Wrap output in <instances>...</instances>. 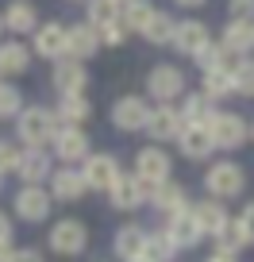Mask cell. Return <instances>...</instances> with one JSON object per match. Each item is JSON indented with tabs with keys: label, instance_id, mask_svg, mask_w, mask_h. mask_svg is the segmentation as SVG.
<instances>
[{
	"label": "cell",
	"instance_id": "1",
	"mask_svg": "<svg viewBox=\"0 0 254 262\" xmlns=\"http://www.w3.org/2000/svg\"><path fill=\"white\" fill-rule=\"evenodd\" d=\"M16 131H19V143H24L27 150L47 147V143L54 139V131H58V116L47 112V108H24V112L16 116Z\"/></svg>",
	"mask_w": 254,
	"mask_h": 262
},
{
	"label": "cell",
	"instance_id": "2",
	"mask_svg": "<svg viewBox=\"0 0 254 262\" xmlns=\"http://www.w3.org/2000/svg\"><path fill=\"white\" fill-rule=\"evenodd\" d=\"M204 185H208V193H212L216 201H231V196L243 193L246 173H243V166H239V162H216L212 170L204 173Z\"/></svg>",
	"mask_w": 254,
	"mask_h": 262
},
{
	"label": "cell",
	"instance_id": "3",
	"mask_svg": "<svg viewBox=\"0 0 254 262\" xmlns=\"http://www.w3.org/2000/svg\"><path fill=\"white\" fill-rule=\"evenodd\" d=\"M208 131H212V139H216L220 150L243 147L246 135H250V131H246V120L235 116V112H212V116H208Z\"/></svg>",
	"mask_w": 254,
	"mask_h": 262
},
{
	"label": "cell",
	"instance_id": "4",
	"mask_svg": "<svg viewBox=\"0 0 254 262\" xmlns=\"http://www.w3.org/2000/svg\"><path fill=\"white\" fill-rule=\"evenodd\" d=\"M147 196H150V185L139 173H120V178L112 181V189H108V201H112V208H120V212H135Z\"/></svg>",
	"mask_w": 254,
	"mask_h": 262
},
{
	"label": "cell",
	"instance_id": "5",
	"mask_svg": "<svg viewBox=\"0 0 254 262\" xmlns=\"http://www.w3.org/2000/svg\"><path fill=\"white\" fill-rule=\"evenodd\" d=\"M147 89H150L154 100L170 104V100H177L181 93H185V74H181L177 66H154L147 74Z\"/></svg>",
	"mask_w": 254,
	"mask_h": 262
},
{
	"label": "cell",
	"instance_id": "6",
	"mask_svg": "<svg viewBox=\"0 0 254 262\" xmlns=\"http://www.w3.org/2000/svg\"><path fill=\"white\" fill-rule=\"evenodd\" d=\"M50 147H54V155L62 158V162H85V158H89V139H85V131L74 127V123H58Z\"/></svg>",
	"mask_w": 254,
	"mask_h": 262
},
{
	"label": "cell",
	"instance_id": "7",
	"mask_svg": "<svg viewBox=\"0 0 254 262\" xmlns=\"http://www.w3.org/2000/svg\"><path fill=\"white\" fill-rule=\"evenodd\" d=\"M112 123L120 131H147L150 123V104L143 97H120L112 104Z\"/></svg>",
	"mask_w": 254,
	"mask_h": 262
},
{
	"label": "cell",
	"instance_id": "8",
	"mask_svg": "<svg viewBox=\"0 0 254 262\" xmlns=\"http://www.w3.org/2000/svg\"><path fill=\"white\" fill-rule=\"evenodd\" d=\"M50 201H54V196H50L42 185H24V189L16 193V212H19V220L42 224V220L50 216Z\"/></svg>",
	"mask_w": 254,
	"mask_h": 262
},
{
	"label": "cell",
	"instance_id": "9",
	"mask_svg": "<svg viewBox=\"0 0 254 262\" xmlns=\"http://www.w3.org/2000/svg\"><path fill=\"white\" fill-rule=\"evenodd\" d=\"M85 243H89V231H85L81 220H62L50 228V247L58 254H81Z\"/></svg>",
	"mask_w": 254,
	"mask_h": 262
},
{
	"label": "cell",
	"instance_id": "10",
	"mask_svg": "<svg viewBox=\"0 0 254 262\" xmlns=\"http://www.w3.org/2000/svg\"><path fill=\"white\" fill-rule=\"evenodd\" d=\"M100 47V31L93 24H70L66 27V58H77V62H85V58H93Z\"/></svg>",
	"mask_w": 254,
	"mask_h": 262
},
{
	"label": "cell",
	"instance_id": "11",
	"mask_svg": "<svg viewBox=\"0 0 254 262\" xmlns=\"http://www.w3.org/2000/svg\"><path fill=\"white\" fill-rule=\"evenodd\" d=\"M166 231H170V239L177 243V251H181V247H185V251H189V247H197L200 235H204V231H200V224H197V216H193V205L181 208V212H173Z\"/></svg>",
	"mask_w": 254,
	"mask_h": 262
},
{
	"label": "cell",
	"instance_id": "12",
	"mask_svg": "<svg viewBox=\"0 0 254 262\" xmlns=\"http://www.w3.org/2000/svg\"><path fill=\"white\" fill-rule=\"evenodd\" d=\"M181 127H185V120H181V108H173V104H158L154 112H150V123H147V131L154 135L158 143L177 139Z\"/></svg>",
	"mask_w": 254,
	"mask_h": 262
},
{
	"label": "cell",
	"instance_id": "13",
	"mask_svg": "<svg viewBox=\"0 0 254 262\" xmlns=\"http://www.w3.org/2000/svg\"><path fill=\"white\" fill-rule=\"evenodd\" d=\"M85 189H89V181H85L81 170H58L54 178H50V196H54V201H66V205L81 201Z\"/></svg>",
	"mask_w": 254,
	"mask_h": 262
},
{
	"label": "cell",
	"instance_id": "14",
	"mask_svg": "<svg viewBox=\"0 0 254 262\" xmlns=\"http://www.w3.org/2000/svg\"><path fill=\"white\" fill-rule=\"evenodd\" d=\"M85 181H89V189H112V181L120 178V166H116L112 155H89L81 166Z\"/></svg>",
	"mask_w": 254,
	"mask_h": 262
},
{
	"label": "cell",
	"instance_id": "15",
	"mask_svg": "<svg viewBox=\"0 0 254 262\" xmlns=\"http://www.w3.org/2000/svg\"><path fill=\"white\" fill-rule=\"evenodd\" d=\"M135 173H139L150 189H154L158 181H166V178H170V158H166V150H154V147L139 150V158H135Z\"/></svg>",
	"mask_w": 254,
	"mask_h": 262
},
{
	"label": "cell",
	"instance_id": "16",
	"mask_svg": "<svg viewBox=\"0 0 254 262\" xmlns=\"http://www.w3.org/2000/svg\"><path fill=\"white\" fill-rule=\"evenodd\" d=\"M35 54L39 58H66V27L62 24H42L35 27Z\"/></svg>",
	"mask_w": 254,
	"mask_h": 262
},
{
	"label": "cell",
	"instance_id": "17",
	"mask_svg": "<svg viewBox=\"0 0 254 262\" xmlns=\"http://www.w3.org/2000/svg\"><path fill=\"white\" fill-rule=\"evenodd\" d=\"M173 47H177L181 54L197 58L200 50L208 47V27L200 24V19H185V24H177V31H173Z\"/></svg>",
	"mask_w": 254,
	"mask_h": 262
},
{
	"label": "cell",
	"instance_id": "18",
	"mask_svg": "<svg viewBox=\"0 0 254 262\" xmlns=\"http://www.w3.org/2000/svg\"><path fill=\"white\" fill-rule=\"evenodd\" d=\"M85 81H89L85 62H77V58H58V66H54V89L58 93H81Z\"/></svg>",
	"mask_w": 254,
	"mask_h": 262
},
{
	"label": "cell",
	"instance_id": "19",
	"mask_svg": "<svg viewBox=\"0 0 254 262\" xmlns=\"http://www.w3.org/2000/svg\"><path fill=\"white\" fill-rule=\"evenodd\" d=\"M177 143H181V150H185L189 158H204L208 150L216 147L208 123H185V127H181V135H177Z\"/></svg>",
	"mask_w": 254,
	"mask_h": 262
},
{
	"label": "cell",
	"instance_id": "20",
	"mask_svg": "<svg viewBox=\"0 0 254 262\" xmlns=\"http://www.w3.org/2000/svg\"><path fill=\"white\" fill-rule=\"evenodd\" d=\"M223 47L231 50V54L246 58L254 50V19H231L227 27H223Z\"/></svg>",
	"mask_w": 254,
	"mask_h": 262
},
{
	"label": "cell",
	"instance_id": "21",
	"mask_svg": "<svg viewBox=\"0 0 254 262\" xmlns=\"http://www.w3.org/2000/svg\"><path fill=\"white\" fill-rule=\"evenodd\" d=\"M150 201H154V208L158 212H181V208H189V196H185V189L177 185V181H158L154 189H150Z\"/></svg>",
	"mask_w": 254,
	"mask_h": 262
},
{
	"label": "cell",
	"instance_id": "22",
	"mask_svg": "<svg viewBox=\"0 0 254 262\" xmlns=\"http://www.w3.org/2000/svg\"><path fill=\"white\" fill-rule=\"evenodd\" d=\"M116 258H123V262H135L143 254V247H147V231L139 228V224H127V228H120L116 231Z\"/></svg>",
	"mask_w": 254,
	"mask_h": 262
},
{
	"label": "cell",
	"instance_id": "23",
	"mask_svg": "<svg viewBox=\"0 0 254 262\" xmlns=\"http://www.w3.org/2000/svg\"><path fill=\"white\" fill-rule=\"evenodd\" d=\"M58 120L62 123H74V127H81L85 120L93 116V104L85 100V93H62V100H58Z\"/></svg>",
	"mask_w": 254,
	"mask_h": 262
},
{
	"label": "cell",
	"instance_id": "24",
	"mask_svg": "<svg viewBox=\"0 0 254 262\" xmlns=\"http://www.w3.org/2000/svg\"><path fill=\"white\" fill-rule=\"evenodd\" d=\"M193 216H197V224H200V231L204 235H216V231L223 228V224L231 220L227 216V208L216 201V196H208V201H200V205H193Z\"/></svg>",
	"mask_w": 254,
	"mask_h": 262
},
{
	"label": "cell",
	"instance_id": "25",
	"mask_svg": "<svg viewBox=\"0 0 254 262\" xmlns=\"http://www.w3.org/2000/svg\"><path fill=\"white\" fill-rule=\"evenodd\" d=\"M16 173L27 181V185H39V181H47V178H50V158H47V150H42V147L24 150V162H19Z\"/></svg>",
	"mask_w": 254,
	"mask_h": 262
},
{
	"label": "cell",
	"instance_id": "26",
	"mask_svg": "<svg viewBox=\"0 0 254 262\" xmlns=\"http://www.w3.org/2000/svg\"><path fill=\"white\" fill-rule=\"evenodd\" d=\"M4 27L16 31V35H27V31L39 27V16H35V8L27 4V0H12L8 12H4Z\"/></svg>",
	"mask_w": 254,
	"mask_h": 262
},
{
	"label": "cell",
	"instance_id": "27",
	"mask_svg": "<svg viewBox=\"0 0 254 262\" xmlns=\"http://www.w3.org/2000/svg\"><path fill=\"white\" fill-rule=\"evenodd\" d=\"M31 66V50L24 42H0V74H24Z\"/></svg>",
	"mask_w": 254,
	"mask_h": 262
},
{
	"label": "cell",
	"instance_id": "28",
	"mask_svg": "<svg viewBox=\"0 0 254 262\" xmlns=\"http://www.w3.org/2000/svg\"><path fill=\"white\" fill-rule=\"evenodd\" d=\"M173 31H177V24H173L166 12H154V16H150V24L143 27V39L154 42V47H166V42H173Z\"/></svg>",
	"mask_w": 254,
	"mask_h": 262
},
{
	"label": "cell",
	"instance_id": "29",
	"mask_svg": "<svg viewBox=\"0 0 254 262\" xmlns=\"http://www.w3.org/2000/svg\"><path fill=\"white\" fill-rule=\"evenodd\" d=\"M173 254H177V243L170 239V231H154V235H147L143 258H150V262H170Z\"/></svg>",
	"mask_w": 254,
	"mask_h": 262
},
{
	"label": "cell",
	"instance_id": "30",
	"mask_svg": "<svg viewBox=\"0 0 254 262\" xmlns=\"http://www.w3.org/2000/svg\"><path fill=\"white\" fill-rule=\"evenodd\" d=\"M227 93H235L231 70H204V97L208 100H223Z\"/></svg>",
	"mask_w": 254,
	"mask_h": 262
},
{
	"label": "cell",
	"instance_id": "31",
	"mask_svg": "<svg viewBox=\"0 0 254 262\" xmlns=\"http://www.w3.org/2000/svg\"><path fill=\"white\" fill-rule=\"evenodd\" d=\"M216 243H220V251H243L250 239H246V231H243V220H227L220 231H216Z\"/></svg>",
	"mask_w": 254,
	"mask_h": 262
},
{
	"label": "cell",
	"instance_id": "32",
	"mask_svg": "<svg viewBox=\"0 0 254 262\" xmlns=\"http://www.w3.org/2000/svg\"><path fill=\"white\" fill-rule=\"evenodd\" d=\"M197 62H200V70H235V62H231V50L223 47H216V42H208L204 50L197 54Z\"/></svg>",
	"mask_w": 254,
	"mask_h": 262
},
{
	"label": "cell",
	"instance_id": "33",
	"mask_svg": "<svg viewBox=\"0 0 254 262\" xmlns=\"http://www.w3.org/2000/svg\"><path fill=\"white\" fill-rule=\"evenodd\" d=\"M150 16H154V8H150L147 0H127V4H123V12H120L123 27H135V31H143V27L150 24Z\"/></svg>",
	"mask_w": 254,
	"mask_h": 262
},
{
	"label": "cell",
	"instance_id": "34",
	"mask_svg": "<svg viewBox=\"0 0 254 262\" xmlns=\"http://www.w3.org/2000/svg\"><path fill=\"white\" fill-rule=\"evenodd\" d=\"M208 116H212V100H208L204 93L185 97V104H181V120L185 123H208Z\"/></svg>",
	"mask_w": 254,
	"mask_h": 262
},
{
	"label": "cell",
	"instance_id": "35",
	"mask_svg": "<svg viewBox=\"0 0 254 262\" xmlns=\"http://www.w3.org/2000/svg\"><path fill=\"white\" fill-rule=\"evenodd\" d=\"M231 77H235L239 97H254V58H239L235 70H231Z\"/></svg>",
	"mask_w": 254,
	"mask_h": 262
},
{
	"label": "cell",
	"instance_id": "36",
	"mask_svg": "<svg viewBox=\"0 0 254 262\" xmlns=\"http://www.w3.org/2000/svg\"><path fill=\"white\" fill-rule=\"evenodd\" d=\"M120 19V4L116 0H89V24L93 27H104Z\"/></svg>",
	"mask_w": 254,
	"mask_h": 262
},
{
	"label": "cell",
	"instance_id": "37",
	"mask_svg": "<svg viewBox=\"0 0 254 262\" xmlns=\"http://www.w3.org/2000/svg\"><path fill=\"white\" fill-rule=\"evenodd\" d=\"M24 112V97L16 85H0V120H16Z\"/></svg>",
	"mask_w": 254,
	"mask_h": 262
},
{
	"label": "cell",
	"instance_id": "38",
	"mask_svg": "<svg viewBox=\"0 0 254 262\" xmlns=\"http://www.w3.org/2000/svg\"><path fill=\"white\" fill-rule=\"evenodd\" d=\"M19 162H24V150L12 139H0V173H16Z\"/></svg>",
	"mask_w": 254,
	"mask_h": 262
},
{
	"label": "cell",
	"instance_id": "39",
	"mask_svg": "<svg viewBox=\"0 0 254 262\" xmlns=\"http://www.w3.org/2000/svg\"><path fill=\"white\" fill-rule=\"evenodd\" d=\"M100 31V42H108V47H120L123 39H127V27H123V19H116V24H104L97 27Z\"/></svg>",
	"mask_w": 254,
	"mask_h": 262
},
{
	"label": "cell",
	"instance_id": "40",
	"mask_svg": "<svg viewBox=\"0 0 254 262\" xmlns=\"http://www.w3.org/2000/svg\"><path fill=\"white\" fill-rule=\"evenodd\" d=\"M231 19H254V0H231Z\"/></svg>",
	"mask_w": 254,
	"mask_h": 262
},
{
	"label": "cell",
	"instance_id": "41",
	"mask_svg": "<svg viewBox=\"0 0 254 262\" xmlns=\"http://www.w3.org/2000/svg\"><path fill=\"white\" fill-rule=\"evenodd\" d=\"M239 220H243V231H246V239L254 243V201L243 208V216H239Z\"/></svg>",
	"mask_w": 254,
	"mask_h": 262
},
{
	"label": "cell",
	"instance_id": "42",
	"mask_svg": "<svg viewBox=\"0 0 254 262\" xmlns=\"http://www.w3.org/2000/svg\"><path fill=\"white\" fill-rule=\"evenodd\" d=\"M12 262H42V254H39V251H31V247H24V251L12 254Z\"/></svg>",
	"mask_w": 254,
	"mask_h": 262
},
{
	"label": "cell",
	"instance_id": "43",
	"mask_svg": "<svg viewBox=\"0 0 254 262\" xmlns=\"http://www.w3.org/2000/svg\"><path fill=\"white\" fill-rule=\"evenodd\" d=\"M12 254H16V247H12V239H0V262H12Z\"/></svg>",
	"mask_w": 254,
	"mask_h": 262
},
{
	"label": "cell",
	"instance_id": "44",
	"mask_svg": "<svg viewBox=\"0 0 254 262\" xmlns=\"http://www.w3.org/2000/svg\"><path fill=\"white\" fill-rule=\"evenodd\" d=\"M208 262H235V254H231V251H220V247H216V254H208Z\"/></svg>",
	"mask_w": 254,
	"mask_h": 262
},
{
	"label": "cell",
	"instance_id": "45",
	"mask_svg": "<svg viewBox=\"0 0 254 262\" xmlns=\"http://www.w3.org/2000/svg\"><path fill=\"white\" fill-rule=\"evenodd\" d=\"M0 239H12V220L0 212Z\"/></svg>",
	"mask_w": 254,
	"mask_h": 262
},
{
	"label": "cell",
	"instance_id": "46",
	"mask_svg": "<svg viewBox=\"0 0 254 262\" xmlns=\"http://www.w3.org/2000/svg\"><path fill=\"white\" fill-rule=\"evenodd\" d=\"M181 8H200V4H204V0H177Z\"/></svg>",
	"mask_w": 254,
	"mask_h": 262
},
{
	"label": "cell",
	"instance_id": "47",
	"mask_svg": "<svg viewBox=\"0 0 254 262\" xmlns=\"http://www.w3.org/2000/svg\"><path fill=\"white\" fill-rule=\"evenodd\" d=\"M0 31H4V16H0Z\"/></svg>",
	"mask_w": 254,
	"mask_h": 262
},
{
	"label": "cell",
	"instance_id": "48",
	"mask_svg": "<svg viewBox=\"0 0 254 262\" xmlns=\"http://www.w3.org/2000/svg\"><path fill=\"white\" fill-rule=\"evenodd\" d=\"M116 4H127V0H116Z\"/></svg>",
	"mask_w": 254,
	"mask_h": 262
},
{
	"label": "cell",
	"instance_id": "49",
	"mask_svg": "<svg viewBox=\"0 0 254 262\" xmlns=\"http://www.w3.org/2000/svg\"><path fill=\"white\" fill-rule=\"evenodd\" d=\"M250 139H254V127H250Z\"/></svg>",
	"mask_w": 254,
	"mask_h": 262
},
{
	"label": "cell",
	"instance_id": "50",
	"mask_svg": "<svg viewBox=\"0 0 254 262\" xmlns=\"http://www.w3.org/2000/svg\"><path fill=\"white\" fill-rule=\"evenodd\" d=\"M0 178H4V173H0ZM0 185H4V181H0Z\"/></svg>",
	"mask_w": 254,
	"mask_h": 262
}]
</instances>
